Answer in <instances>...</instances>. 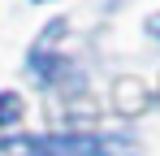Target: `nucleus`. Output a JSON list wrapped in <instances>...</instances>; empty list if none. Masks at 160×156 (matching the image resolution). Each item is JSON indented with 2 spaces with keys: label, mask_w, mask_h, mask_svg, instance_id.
<instances>
[{
  "label": "nucleus",
  "mask_w": 160,
  "mask_h": 156,
  "mask_svg": "<svg viewBox=\"0 0 160 156\" xmlns=\"http://www.w3.org/2000/svg\"><path fill=\"white\" fill-rule=\"evenodd\" d=\"M13 143L35 152V156H112L121 148V139H100V134H82V130L39 134V139H13Z\"/></svg>",
  "instance_id": "obj_1"
},
{
  "label": "nucleus",
  "mask_w": 160,
  "mask_h": 156,
  "mask_svg": "<svg viewBox=\"0 0 160 156\" xmlns=\"http://www.w3.org/2000/svg\"><path fill=\"white\" fill-rule=\"evenodd\" d=\"M18 117H22V100L13 91H0V126H13Z\"/></svg>",
  "instance_id": "obj_2"
},
{
  "label": "nucleus",
  "mask_w": 160,
  "mask_h": 156,
  "mask_svg": "<svg viewBox=\"0 0 160 156\" xmlns=\"http://www.w3.org/2000/svg\"><path fill=\"white\" fill-rule=\"evenodd\" d=\"M0 148H9V152H18V156H35V152H26V148H18L13 139H0Z\"/></svg>",
  "instance_id": "obj_3"
},
{
  "label": "nucleus",
  "mask_w": 160,
  "mask_h": 156,
  "mask_svg": "<svg viewBox=\"0 0 160 156\" xmlns=\"http://www.w3.org/2000/svg\"><path fill=\"white\" fill-rule=\"evenodd\" d=\"M152 35H156V39H160V13H156V18H152Z\"/></svg>",
  "instance_id": "obj_4"
}]
</instances>
